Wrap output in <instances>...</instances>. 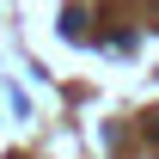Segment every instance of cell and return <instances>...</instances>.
I'll return each instance as SVG.
<instances>
[{
  "instance_id": "6da1fadb",
  "label": "cell",
  "mask_w": 159,
  "mask_h": 159,
  "mask_svg": "<svg viewBox=\"0 0 159 159\" xmlns=\"http://www.w3.org/2000/svg\"><path fill=\"white\" fill-rule=\"evenodd\" d=\"M147 135H153V141H159V116H153V122H147Z\"/></svg>"
}]
</instances>
